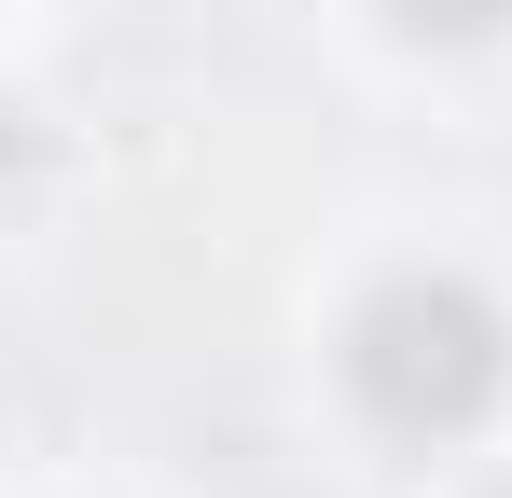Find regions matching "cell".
I'll return each instance as SVG.
<instances>
[{"instance_id":"1","label":"cell","mask_w":512,"mask_h":498,"mask_svg":"<svg viewBox=\"0 0 512 498\" xmlns=\"http://www.w3.org/2000/svg\"><path fill=\"white\" fill-rule=\"evenodd\" d=\"M346 388L374 429L402 443H457L485 429V402L512 388V319L471 277H388L360 319H346Z\"/></svg>"},{"instance_id":"3","label":"cell","mask_w":512,"mask_h":498,"mask_svg":"<svg viewBox=\"0 0 512 498\" xmlns=\"http://www.w3.org/2000/svg\"><path fill=\"white\" fill-rule=\"evenodd\" d=\"M485 498H512V485H485Z\"/></svg>"},{"instance_id":"2","label":"cell","mask_w":512,"mask_h":498,"mask_svg":"<svg viewBox=\"0 0 512 498\" xmlns=\"http://www.w3.org/2000/svg\"><path fill=\"white\" fill-rule=\"evenodd\" d=\"M416 42H485V28H512V0H388Z\"/></svg>"}]
</instances>
